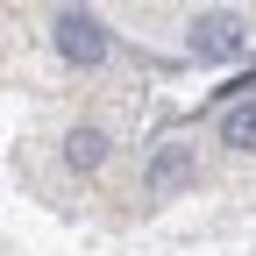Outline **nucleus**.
<instances>
[{
	"label": "nucleus",
	"mask_w": 256,
	"mask_h": 256,
	"mask_svg": "<svg viewBox=\"0 0 256 256\" xmlns=\"http://www.w3.org/2000/svg\"><path fill=\"white\" fill-rule=\"evenodd\" d=\"M64 164L72 171H100L107 164V136L100 128H72V136H64Z\"/></svg>",
	"instance_id": "4"
},
{
	"label": "nucleus",
	"mask_w": 256,
	"mask_h": 256,
	"mask_svg": "<svg viewBox=\"0 0 256 256\" xmlns=\"http://www.w3.org/2000/svg\"><path fill=\"white\" fill-rule=\"evenodd\" d=\"M200 178V156H192V142H164L150 156V171H142V192L150 200H178V192Z\"/></svg>",
	"instance_id": "1"
},
{
	"label": "nucleus",
	"mask_w": 256,
	"mask_h": 256,
	"mask_svg": "<svg viewBox=\"0 0 256 256\" xmlns=\"http://www.w3.org/2000/svg\"><path fill=\"white\" fill-rule=\"evenodd\" d=\"M220 142L228 150H256V92L242 107H228V121H220Z\"/></svg>",
	"instance_id": "5"
},
{
	"label": "nucleus",
	"mask_w": 256,
	"mask_h": 256,
	"mask_svg": "<svg viewBox=\"0 0 256 256\" xmlns=\"http://www.w3.org/2000/svg\"><path fill=\"white\" fill-rule=\"evenodd\" d=\"M57 50L72 57V64H100V57H107V28H100V14L64 8V14H57Z\"/></svg>",
	"instance_id": "2"
},
{
	"label": "nucleus",
	"mask_w": 256,
	"mask_h": 256,
	"mask_svg": "<svg viewBox=\"0 0 256 256\" xmlns=\"http://www.w3.org/2000/svg\"><path fill=\"white\" fill-rule=\"evenodd\" d=\"M192 50H200V57H235L242 50V22L235 14H192Z\"/></svg>",
	"instance_id": "3"
}]
</instances>
